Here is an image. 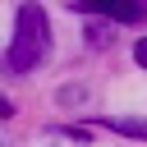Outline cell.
<instances>
[{
  "instance_id": "1",
  "label": "cell",
  "mask_w": 147,
  "mask_h": 147,
  "mask_svg": "<svg viewBox=\"0 0 147 147\" xmlns=\"http://www.w3.org/2000/svg\"><path fill=\"white\" fill-rule=\"evenodd\" d=\"M51 51V18L37 0H23L14 9V37H9V51H5V64L14 74H32Z\"/></svg>"
},
{
  "instance_id": "2",
  "label": "cell",
  "mask_w": 147,
  "mask_h": 147,
  "mask_svg": "<svg viewBox=\"0 0 147 147\" xmlns=\"http://www.w3.org/2000/svg\"><path fill=\"white\" fill-rule=\"evenodd\" d=\"M74 9L115 18V23H142L147 18V0H74Z\"/></svg>"
},
{
  "instance_id": "3",
  "label": "cell",
  "mask_w": 147,
  "mask_h": 147,
  "mask_svg": "<svg viewBox=\"0 0 147 147\" xmlns=\"http://www.w3.org/2000/svg\"><path fill=\"white\" fill-rule=\"evenodd\" d=\"M101 129H110L119 138H142L147 142V119H101Z\"/></svg>"
},
{
  "instance_id": "4",
  "label": "cell",
  "mask_w": 147,
  "mask_h": 147,
  "mask_svg": "<svg viewBox=\"0 0 147 147\" xmlns=\"http://www.w3.org/2000/svg\"><path fill=\"white\" fill-rule=\"evenodd\" d=\"M133 60H138V64H142V69H147V37H142V41H138V46H133Z\"/></svg>"
},
{
  "instance_id": "5",
  "label": "cell",
  "mask_w": 147,
  "mask_h": 147,
  "mask_svg": "<svg viewBox=\"0 0 147 147\" xmlns=\"http://www.w3.org/2000/svg\"><path fill=\"white\" fill-rule=\"evenodd\" d=\"M9 115H14V106H9L5 96H0V119H9Z\"/></svg>"
}]
</instances>
